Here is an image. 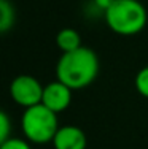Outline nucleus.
Segmentation results:
<instances>
[{
	"instance_id": "nucleus-7",
	"label": "nucleus",
	"mask_w": 148,
	"mask_h": 149,
	"mask_svg": "<svg viewBox=\"0 0 148 149\" xmlns=\"http://www.w3.org/2000/svg\"><path fill=\"white\" fill-rule=\"evenodd\" d=\"M56 46L61 49L62 52H70L75 51V49L81 48V37L75 29H70V27H65V29L59 30L58 35H56Z\"/></svg>"
},
{
	"instance_id": "nucleus-2",
	"label": "nucleus",
	"mask_w": 148,
	"mask_h": 149,
	"mask_svg": "<svg viewBox=\"0 0 148 149\" xmlns=\"http://www.w3.org/2000/svg\"><path fill=\"white\" fill-rule=\"evenodd\" d=\"M104 17L112 32L123 37H132L145 29L148 13L139 0H115L104 13Z\"/></svg>"
},
{
	"instance_id": "nucleus-6",
	"label": "nucleus",
	"mask_w": 148,
	"mask_h": 149,
	"mask_svg": "<svg viewBox=\"0 0 148 149\" xmlns=\"http://www.w3.org/2000/svg\"><path fill=\"white\" fill-rule=\"evenodd\" d=\"M86 133L76 125H61L53 138L54 149H86Z\"/></svg>"
},
{
	"instance_id": "nucleus-4",
	"label": "nucleus",
	"mask_w": 148,
	"mask_h": 149,
	"mask_svg": "<svg viewBox=\"0 0 148 149\" xmlns=\"http://www.w3.org/2000/svg\"><path fill=\"white\" fill-rule=\"evenodd\" d=\"M43 87L45 86H41V83L32 74H19L10 84V97L16 105L26 109L41 103Z\"/></svg>"
},
{
	"instance_id": "nucleus-1",
	"label": "nucleus",
	"mask_w": 148,
	"mask_h": 149,
	"mask_svg": "<svg viewBox=\"0 0 148 149\" xmlns=\"http://www.w3.org/2000/svg\"><path fill=\"white\" fill-rule=\"evenodd\" d=\"M99 57L91 48L81 46L70 52H62L56 63V79L80 91L94 83L99 74Z\"/></svg>"
},
{
	"instance_id": "nucleus-10",
	"label": "nucleus",
	"mask_w": 148,
	"mask_h": 149,
	"mask_svg": "<svg viewBox=\"0 0 148 149\" xmlns=\"http://www.w3.org/2000/svg\"><path fill=\"white\" fill-rule=\"evenodd\" d=\"M11 136V119L3 109H0V146Z\"/></svg>"
},
{
	"instance_id": "nucleus-8",
	"label": "nucleus",
	"mask_w": 148,
	"mask_h": 149,
	"mask_svg": "<svg viewBox=\"0 0 148 149\" xmlns=\"http://www.w3.org/2000/svg\"><path fill=\"white\" fill-rule=\"evenodd\" d=\"M16 21L15 6L10 0H0V33H6Z\"/></svg>"
},
{
	"instance_id": "nucleus-5",
	"label": "nucleus",
	"mask_w": 148,
	"mask_h": 149,
	"mask_svg": "<svg viewBox=\"0 0 148 149\" xmlns=\"http://www.w3.org/2000/svg\"><path fill=\"white\" fill-rule=\"evenodd\" d=\"M72 89L61 83L59 79L51 81L43 87V97H41V103L51 109L53 113L59 114V113L65 111L72 103Z\"/></svg>"
},
{
	"instance_id": "nucleus-9",
	"label": "nucleus",
	"mask_w": 148,
	"mask_h": 149,
	"mask_svg": "<svg viewBox=\"0 0 148 149\" xmlns=\"http://www.w3.org/2000/svg\"><path fill=\"white\" fill-rule=\"evenodd\" d=\"M134 84H135L137 92L142 97L148 98V65L139 70V73L135 74V79H134Z\"/></svg>"
},
{
	"instance_id": "nucleus-11",
	"label": "nucleus",
	"mask_w": 148,
	"mask_h": 149,
	"mask_svg": "<svg viewBox=\"0 0 148 149\" xmlns=\"http://www.w3.org/2000/svg\"><path fill=\"white\" fill-rule=\"evenodd\" d=\"M30 141L26 138H18V136H10L5 143L0 146V149H32Z\"/></svg>"
},
{
	"instance_id": "nucleus-3",
	"label": "nucleus",
	"mask_w": 148,
	"mask_h": 149,
	"mask_svg": "<svg viewBox=\"0 0 148 149\" xmlns=\"http://www.w3.org/2000/svg\"><path fill=\"white\" fill-rule=\"evenodd\" d=\"M58 114L48 109L43 103L26 108L21 116V130L27 141L34 144L53 143L56 132L59 130Z\"/></svg>"
},
{
	"instance_id": "nucleus-12",
	"label": "nucleus",
	"mask_w": 148,
	"mask_h": 149,
	"mask_svg": "<svg viewBox=\"0 0 148 149\" xmlns=\"http://www.w3.org/2000/svg\"><path fill=\"white\" fill-rule=\"evenodd\" d=\"M113 2H115V0H93L94 6H96V8L102 13V15H104V13L107 11V10L110 8L112 5H113Z\"/></svg>"
}]
</instances>
